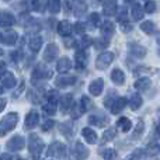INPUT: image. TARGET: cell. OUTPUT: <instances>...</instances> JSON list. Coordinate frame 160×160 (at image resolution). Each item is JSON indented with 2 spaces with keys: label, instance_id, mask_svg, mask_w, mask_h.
Instances as JSON below:
<instances>
[{
  "label": "cell",
  "instance_id": "obj_1",
  "mask_svg": "<svg viewBox=\"0 0 160 160\" xmlns=\"http://www.w3.org/2000/svg\"><path fill=\"white\" fill-rule=\"evenodd\" d=\"M17 122H18V114L17 112H8L4 118L0 121V136H4L10 131L16 128Z\"/></svg>",
  "mask_w": 160,
  "mask_h": 160
},
{
  "label": "cell",
  "instance_id": "obj_2",
  "mask_svg": "<svg viewBox=\"0 0 160 160\" xmlns=\"http://www.w3.org/2000/svg\"><path fill=\"white\" fill-rule=\"evenodd\" d=\"M28 150H30V153L32 155L34 160H38L41 152L44 150V142H42V139H39V136L35 135V133H31L30 135V139H28Z\"/></svg>",
  "mask_w": 160,
  "mask_h": 160
},
{
  "label": "cell",
  "instance_id": "obj_3",
  "mask_svg": "<svg viewBox=\"0 0 160 160\" xmlns=\"http://www.w3.org/2000/svg\"><path fill=\"white\" fill-rule=\"evenodd\" d=\"M47 155L49 158H58V159H63L66 156V146L61 142H53L49 148H48Z\"/></svg>",
  "mask_w": 160,
  "mask_h": 160
},
{
  "label": "cell",
  "instance_id": "obj_4",
  "mask_svg": "<svg viewBox=\"0 0 160 160\" xmlns=\"http://www.w3.org/2000/svg\"><path fill=\"white\" fill-rule=\"evenodd\" d=\"M52 70L47 69L45 66H42V65H38V66L34 69L32 75H31V82L32 83H37L38 80H44V79H49L52 78Z\"/></svg>",
  "mask_w": 160,
  "mask_h": 160
},
{
  "label": "cell",
  "instance_id": "obj_5",
  "mask_svg": "<svg viewBox=\"0 0 160 160\" xmlns=\"http://www.w3.org/2000/svg\"><path fill=\"white\" fill-rule=\"evenodd\" d=\"M112 61H114V53L112 52H104L97 58L96 68L98 70H102V69H105V68L110 66V65L112 63Z\"/></svg>",
  "mask_w": 160,
  "mask_h": 160
},
{
  "label": "cell",
  "instance_id": "obj_6",
  "mask_svg": "<svg viewBox=\"0 0 160 160\" xmlns=\"http://www.w3.org/2000/svg\"><path fill=\"white\" fill-rule=\"evenodd\" d=\"M6 146H7V149L10 150V152H18V150L24 149L25 141H24V138H22L21 135H17V136H13V138L7 142Z\"/></svg>",
  "mask_w": 160,
  "mask_h": 160
},
{
  "label": "cell",
  "instance_id": "obj_7",
  "mask_svg": "<svg viewBox=\"0 0 160 160\" xmlns=\"http://www.w3.org/2000/svg\"><path fill=\"white\" fill-rule=\"evenodd\" d=\"M72 155H73V158H75V160H86L88 158V155H90V150L86 146H83L80 142H78V143L75 145V148H73Z\"/></svg>",
  "mask_w": 160,
  "mask_h": 160
},
{
  "label": "cell",
  "instance_id": "obj_8",
  "mask_svg": "<svg viewBox=\"0 0 160 160\" xmlns=\"http://www.w3.org/2000/svg\"><path fill=\"white\" fill-rule=\"evenodd\" d=\"M59 53V48L56 44H48L44 51V59L45 62H52Z\"/></svg>",
  "mask_w": 160,
  "mask_h": 160
},
{
  "label": "cell",
  "instance_id": "obj_9",
  "mask_svg": "<svg viewBox=\"0 0 160 160\" xmlns=\"http://www.w3.org/2000/svg\"><path fill=\"white\" fill-rule=\"evenodd\" d=\"M102 90H104V80L102 79H96L88 84V91L94 97H98L102 93Z\"/></svg>",
  "mask_w": 160,
  "mask_h": 160
},
{
  "label": "cell",
  "instance_id": "obj_10",
  "mask_svg": "<svg viewBox=\"0 0 160 160\" xmlns=\"http://www.w3.org/2000/svg\"><path fill=\"white\" fill-rule=\"evenodd\" d=\"M38 122H39V114L34 110L30 111L27 114V117H25V128L27 129H32V128H35L38 125Z\"/></svg>",
  "mask_w": 160,
  "mask_h": 160
},
{
  "label": "cell",
  "instance_id": "obj_11",
  "mask_svg": "<svg viewBox=\"0 0 160 160\" xmlns=\"http://www.w3.org/2000/svg\"><path fill=\"white\" fill-rule=\"evenodd\" d=\"M16 24V17L10 11H2L0 13V27H11Z\"/></svg>",
  "mask_w": 160,
  "mask_h": 160
},
{
  "label": "cell",
  "instance_id": "obj_12",
  "mask_svg": "<svg viewBox=\"0 0 160 160\" xmlns=\"http://www.w3.org/2000/svg\"><path fill=\"white\" fill-rule=\"evenodd\" d=\"M73 31V25L68 20H62L58 22V32L61 37H69Z\"/></svg>",
  "mask_w": 160,
  "mask_h": 160
},
{
  "label": "cell",
  "instance_id": "obj_13",
  "mask_svg": "<svg viewBox=\"0 0 160 160\" xmlns=\"http://www.w3.org/2000/svg\"><path fill=\"white\" fill-rule=\"evenodd\" d=\"M0 79H2L3 87H6V88H13L17 83L16 78H14V75L11 72H3L0 75Z\"/></svg>",
  "mask_w": 160,
  "mask_h": 160
},
{
  "label": "cell",
  "instance_id": "obj_14",
  "mask_svg": "<svg viewBox=\"0 0 160 160\" xmlns=\"http://www.w3.org/2000/svg\"><path fill=\"white\" fill-rule=\"evenodd\" d=\"M75 83H76V78L75 76H69V75H62L55 80V84L58 86V87H62V88L69 87V86L75 84Z\"/></svg>",
  "mask_w": 160,
  "mask_h": 160
},
{
  "label": "cell",
  "instance_id": "obj_15",
  "mask_svg": "<svg viewBox=\"0 0 160 160\" xmlns=\"http://www.w3.org/2000/svg\"><path fill=\"white\" fill-rule=\"evenodd\" d=\"M146 48L142 47V45H138V44H129V53L135 58H145L146 56Z\"/></svg>",
  "mask_w": 160,
  "mask_h": 160
},
{
  "label": "cell",
  "instance_id": "obj_16",
  "mask_svg": "<svg viewBox=\"0 0 160 160\" xmlns=\"http://www.w3.org/2000/svg\"><path fill=\"white\" fill-rule=\"evenodd\" d=\"M72 66H73L72 61H70L69 58H66V56H62V58L58 61L56 69H58V72H61V73H66L72 69Z\"/></svg>",
  "mask_w": 160,
  "mask_h": 160
},
{
  "label": "cell",
  "instance_id": "obj_17",
  "mask_svg": "<svg viewBox=\"0 0 160 160\" xmlns=\"http://www.w3.org/2000/svg\"><path fill=\"white\" fill-rule=\"evenodd\" d=\"M59 101H61V110L63 111V112H66V111H69L70 108H73V96L72 94H63V96L59 98Z\"/></svg>",
  "mask_w": 160,
  "mask_h": 160
},
{
  "label": "cell",
  "instance_id": "obj_18",
  "mask_svg": "<svg viewBox=\"0 0 160 160\" xmlns=\"http://www.w3.org/2000/svg\"><path fill=\"white\" fill-rule=\"evenodd\" d=\"M125 105H127V98H124V97H118V98H115L112 101V105L110 107L111 114H119L125 108Z\"/></svg>",
  "mask_w": 160,
  "mask_h": 160
},
{
  "label": "cell",
  "instance_id": "obj_19",
  "mask_svg": "<svg viewBox=\"0 0 160 160\" xmlns=\"http://www.w3.org/2000/svg\"><path fill=\"white\" fill-rule=\"evenodd\" d=\"M86 62H87V53L84 51H78L75 56V66L78 70H83V68L86 66Z\"/></svg>",
  "mask_w": 160,
  "mask_h": 160
},
{
  "label": "cell",
  "instance_id": "obj_20",
  "mask_svg": "<svg viewBox=\"0 0 160 160\" xmlns=\"http://www.w3.org/2000/svg\"><path fill=\"white\" fill-rule=\"evenodd\" d=\"M17 38H18V35L14 31H7V32H3L0 35V41H3L7 45H14L17 42Z\"/></svg>",
  "mask_w": 160,
  "mask_h": 160
},
{
  "label": "cell",
  "instance_id": "obj_21",
  "mask_svg": "<svg viewBox=\"0 0 160 160\" xmlns=\"http://www.w3.org/2000/svg\"><path fill=\"white\" fill-rule=\"evenodd\" d=\"M111 80L112 83H115L117 86H122L125 83V75L121 69H114L111 72Z\"/></svg>",
  "mask_w": 160,
  "mask_h": 160
},
{
  "label": "cell",
  "instance_id": "obj_22",
  "mask_svg": "<svg viewBox=\"0 0 160 160\" xmlns=\"http://www.w3.org/2000/svg\"><path fill=\"white\" fill-rule=\"evenodd\" d=\"M82 135L87 143H96L97 142V133H96V131H93L91 128H84V129L82 131Z\"/></svg>",
  "mask_w": 160,
  "mask_h": 160
},
{
  "label": "cell",
  "instance_id": "obj_23",
  "mask_svg": "<svg viewBox=\"0 0 160 160\" xmlns=\"http://www.w3.org/2000/svg\"><path fill=\"white\" fill-rule=\"evenodd\" d=\"M28 47L32 52H38L42 47V38L39 35H34L30 38V42H28Z\"/></svg>",
  "mask_w": 160,
  "mask_h": 160
},
{
  "label": "cell",
  "instance_id": "obj_24",
  "mask_svg": "<svg viewBox=\"0 0 160 160\" xmlns=\"http://www.w3.org/2000/svg\"><path fill=\"white\" fill-rule=\"evenodd\" d=\"M102 10H104V14H107V16H114L117 11V3L112 2V0H107V2L102 3Z\"/></svg>",
  "mask_w": 160,
  "mask_h": 160
},
{
  "label": "cell",
  "instance_id": "obj_25",
  "mask_svg": "<svg viewBox=\"0 0 160 160\" xmlns=\"http://www.w3.org/2000/svg\"><path fill=\"white\" fill-rule=\"evenodd\" d=\"M143 14H145V10L141 6V3H133L132 4V17H133V20H136V21L142 20L143 18Z\"/></svg>",
  "mask_w": 160,
  "mask_h": 160
},
{
  "label": "cell",
  "instance_id": "obj_26",
  "mask_svg": "<svg viewBox=\"0 0 160 160\" xmlns=\"http://www.w3.org/2000/svg\"><path fill=\"white\" fill-rule=\"evenodd\" d=\"M88 124L97 125V127H104L107 124V118L104 115H100V114H96V115L88 117Z\"/></svg>",
  "mask_w": 160,
  "mask_h": 160
},
{
  "label": "cell",
  "instance_id": "obj_27",
  "mask_svg": "<svg viewBox=\"0 0 160 160\" xmlns=\"http://www.w3.org/2000/svg\"><path fill=\"white\" fill-rule=\"evenodd\" d=\"M72 8H73V11H75V16L80 17L86 13L87 6H86L84 2H75V3H72Z\"/></svg>",
  "mask_w": 160,
  "mask_h": 160
},
{
  "label": "cell",
  "instance_id": "obj_28",
  "mask_svg": "<svg viewBox=\"0 0 160 160\" xmlns=\"http://www.w3.org/2000/svg\"><path fill=\"white\" fill-rule=\"evenodd\" d=\"M142 102H143V100H142L141 94L135 93L132 97H131V100H129V107L132 108L133 111H136V110H138V108H141Z\"/></svg>",
  "mask_w": 160,
  "mask_h": 160
},
{
  "label": "cell",
  "instance_id": "obj_29",
  "mask_svg": "<svg viewBox=\"0 0 160 160\" xmlns=\"http://www.w3.org/2000/svg\"><path fill=\"white\" fill-rule=\"evenodd\" d=\"M150 84H152V82H150L149 78H141L135 82V88H138V90H148L150 87Z\"/></svg>",
  "mask_w": 160,
  "mask_h": 160
},
{
  "label": "cell",
  "instance_id": "obj_30",
  "mask_svg": "<svg viewBox=\"0 0 160 160\" xmlns=\"http://www.w3.org/2000/svg\"><path fill=\"white\" fill-rule=\"evenodd\" d=\"M117 125H118V128L122 132H128V131L131 129V127H132V122H131V119H128L127 117H122V118L118 119Z\"/></svg>",
  "mask_w": 160,
  "mask_h": 160
},
{
  "label": "cell",
  "instance_id": "obj_31",
  "mask_svg": "<svg viewBox=\"0 0 160 160\" xmlns=\"http://www.w3.org/2000/svg\"><path fill=\"white\" fill-rule=\"evenodd\" d=\"M91 42H93V39H91L90 37L83 35L79 41L75 42V45H73V47H78V48H80V51H84V48H87L88 45H91Z\"/></svg>",
  "mask_w": 160,
  "mask_h": 160
},
{
  "label": "cell",
  "instance_id": "obj_32",
  "mask_svg": "<svg viewBox=\"0 0 160 160\" xmlns=\"http://www.w3.org/2000/svg\"><path fill=\"white\" fill-rule=\"evenodd\" d=\"M59 129H61L62 135H65L68 139H70V136L73 135V125L70 124V122H63V124H61Z\"/></svg>",
  "mask_w": 160,
  "mask_h": 160
},
{
  "label": "cell",
  "instance_id": "obj_33",
  "mask_svg": "<svg viewBox=\"0 0 160 160\" xmlns=\"http://www.w3.org/2000/svg\"><path fill=\"white\" fill-rule=\"evenodd\" d=\"M114 31H115V25H114L111 21H105V22H102V25H101V32L104 34V37H107V35H112Z\"/></svg>",
  "mask_w": 160,
  "mask_h": 160
},
{
  "label": "cell",
  "instance_id": "obj_34",
  "mask_svg": "<svg viewBox=\"0 0 160 160\" xmlns=\"http://www.w3.org/2000/svg\"><path fill=\"white\" fill-rule=\"evenodd\" d=\"M141 30L143 31L145 34H153L156 31V25L153 21H149V20H148V21H143L141 24Z\"/></svg>",
  "mask_w": 160,
  "mask_h": 160
},
{
  "label": "cell",
  "instance_id": "obj_35",
  "mask_svg": "<svg viewBox=\"0 0 160 160\" xmlns=\"http://www.w3.org/2000/svg\"><path fill=\"white\" fill-rule=\"evenodd\" d=\"M115 133L117 131L114 129V128H110V129H107L104 132V135H102L101 138V143H107V142H111L114 138H115Z\"/></svg>",
  "mask_w": 160,
  "mask_h": 160
},
{
  "label": "cell",
  "instance_id": "obj_36",
  "mask_svg": "<svg viewBox=\"0 0 160 160\" xmlns=\"http://www.w3.org/2000/svg\"><path fill=\"white\" fill-rule=\"evenodd\" d=\"M61 7H62V3L59 2V0H51V2L48 3V10L53 14L59 13V11H61Z\"/></svg>",
  "mask_w": 160,
  "mask_h": 160
},
{
  "label": "cell",
  "instance_id": "obj_37",
  "mask_svg": "<svg viewBox=\"0 0 160 160\" xmlns=\"http://www.w3.org/2000/svg\"><path fill=\"white\" fill-rule=\"evenodd\" d=\"M42 111H44L45 114H48V115H55L56 114V102L48 101L47 104L42 107Z\"/></svg>",
  "mask_w": 160,
  "mask_h": 160
},
{
  "label": "cell",
  "instance_id": "obj_38",
  "mask_svg": "<svg viewBox=\"0 0 160 160\" xmlns=\"http://www.w3.org/2000/svg\"><path fill=\"white\" fill-rule=\"evenodd\" d=\"M143 131H145V124H143V121H139L138 124H136V128H135V131H133V135H132V138L133 139H138L139 136L143 133Z\"/></svg>",
  "mask_w": 160,
  "mask_h": 160
},
{
  "label": "cell",
  "instance_id": "obj_39",
  "mask_svg": "<svg viewBox=\"0 0 160 160\" xmlns=\"http://www.w3.org/2000/svg\"><path fill=\"white\" fill-rule=\"evenodd\" d=\"M101 155L105 160H115L117 159V152L114 149H104L101 152Z\"/></svg>",
  "mask_w": 160,
  "mask_h": 160
},
{
  "label": "cell",
  "instance_id": "obj_40",
  "mask_svg": "<svg viewBox=\"0 0 160 160\" xmlns=\"http://www.w3.org/2000/svg\"><path fill=\"white\" fill-rule=\"evenodd\" d=\"M80 108L83 110V112H86V111L88 110V108L91 107V100L88 98V97H86V96H83L82 98H80Z\"/></svg>",
  "mask_w": 160,
  "mask_h": 160
},
{
  "label": "cell",
  "instance_id": "obj_41",
  "mask_svg": "<svg viewBox=\"0 0 160 160\" xmlns=\"http://www.w3.org/2000/svg\"><path fill=\"white\" fill-rule=\"evenodd\" d=\"M30 4H31V7H32L35 11H44L47 3L42 2V0H34V2H31Z\"/></svg>",
  "mask_w": 160,
  "mask_h": 160
},
{
  "label": "cell",
  "instance_id": "obj_42",
  "mask_svg": "<svg viewBox=\"0 0 160 160\" xmlns=\"http://www.w3.org/2000/svg\"><path fill=\"white\" fill-rule=\"evenodd\" d=\"M73 31H75L76 34H79V35H84V32H86V24L84 22H82V21H78L75 25H73Z\"/></svg>",
  "mask_w": 160,
  "mask_h": 160
},
{
  "label": "cell",
  "instance_id": "obj_43",
  "mask_svg": "<svg viewBox=\"0 0 160 160\" xmlns=\"http://www.w3.org/2000/svg\"><path fill=\"white\" fill-rule=\"evenodd\" d=\"M108 44H110V41L107 38H100V39H96L94 47H96V49H105L108 47Z\"/></svg>",
  "mask_w": 160,
  "mask_h": 160
},
{
  "label": "cell",
  "instance_id": "obj_44",
  "mask_svg": "<svg viewBox=\"0 0 160 160\" xmlns=\"http://www.w3.org/2000/svg\"><path fill=\"white\" fill-rule=\"evenodd\" d=\"M118 22L119 24H125V22H128V20H127V17H128V13H127V10H125L124 7L122 8H119V11H118Z\"/></svg>",
  "mask_w": 160,
  "mask_h": 160
},
{
  "label": "cell",
  "instance_id": "obj_45",
  "mask_svg": "<svg viewBox=\"0 0 160 160\" xmlns=\"http://www.w3.org/2000/svg\"><path fill=\"white\" fill-rule=\"evenodd\" d=\"M142 155H143V150L136 149V150H133V152L131 153V155L128 156V158H125L124 160H141Z\"/></svg>",
  "mask_w": 160,
  "mask_h": 160
},
{
  "label": "cell",
  "instance_id": "obj_46",
  "mask_svg": "<svg viewBox=\"0 0 160 160\" xmlns=\"http://www.w3.org/2000/svg\"><path fill=\"white\" fill-rule=\"evenodd\" d=\"M156 8H158V6H156V3H155V2H148L146 4H145L143 10L146 11V13H155Z\"/></svg>",
  "mask_w": 160,
  "mask_h": 160
},
{
  "label": "cell",
  "instance_id": "obj_47",
  "mask_svg": "<svg viewBox=\"0 0 160 160\" xmlns=\"http://www.w3.org/2000/svg\"><path fill=\"white\" fill-rule=\"evenodd\" d=\"M100 14H97V13H93V14H90V22H91V25L93 27H98L100 25Z\"/></svg>",
  "mask_w": 160,
  "mask_h": 160
},
{
  "label": "cell",
  "instance_id": "obj_48",
  "mask_svg": "<svg viewBox=\"0 0 160 160\" xmlns=\"http://www.w3.org/2000/svg\"><path fill=\"white\" fill-rule=\"evenodd\" d=\"M82 114H83V110L80 108V105H73V108H72V118L73 119H78Z\"/></svg>",
  "mask_w": 160,
  "mask_h": 160
},
{
  "label": "cell",
  "instance_id": "obj_49",
  "mask_svg": "<svg viewBox=\"0 0 160 160\" xmlns=\"http://www.w3.org/2000/svg\"><path fill=\"white\" fill-rule=\"evenodd\" d=\"M53 124H55V122H53V121H49V119H48V121H45L44 125H42V131H49V129H52Z\"/></svg>",
  "mask_w": 160,
  "mask_h": 160
},
{
  "label": "cell",
  "instance_id": "obj_50",
  "mask_svg": "<svg viewBox=\"0 0 160 160\" xmlns=\"http://www.w3.org/2000/svg\"><path fill=\"white\" fill-rule=\"evenodd\" d=\"M11 61H13V62H18L20 61V52H18V51L11 52Z\"/></svg>",
  "mask_w": 160,
  "mask_h": 160
},
{
  "label": "cell",
  "instance_id": "obj_51",
  "mask_svg": "<svg viewBox=\"0 0 160 160\" xmlns=\"http://www.w3.org/2000/svg\"><path fill=\"white\" fill-rule=\"evenodd\" d=\"M132 30V25L129 24V22H125V24H122V31L124 32H128V31Z\"/></svg>",
  "mask_w": 160,
  "mask_h": 160
},
{
  "label": "cell",
  "instance_id": "obj_52",
  "mask_svg": "<svg viewBox=\"0 0 160 160\" xmlns=\"http://www.w3.org/2000/svg\"><path fill=\"white\" fill-rule=\"evenodd\" d=\"M6 104H7V100H4V98H0V112H2V111L4 110Z\"/></svg>",
  "mask_w": 160,
  "mask_h": 160
},
{
  "label": "cell",
  "instance_id": "obj_53",
  "mask_svg": "<svg viewBox=\"0 0 160 160\" xmlns=\"http://www.w3.org/2000/svg\"><path fill=\"white\" fill-rule=\"evenodd\" d=\"M0 160H13V159H11L10 155H3V156H0Z\"/></svg>",
  "mask_w": 160,
  "mask_h": 160
},
{
  "label": "cell",
  "instance_id": "obj_54",
  "mask_svg": "<svg viewBox=\"0 0 160 160\" xmlns=\"http://www.w3.org/2000/svg\"><path fill=\"white\" fill-rule=\"evenodd\" d=\"M4 66H6V63H4V62H2V63H0V72L4 69ZM2 73H3V72H2Z\"/></svg>",
  "mask_w": 160,
  "mask_h": 160
},
{
  "label": "cell",
  "instance_id": "obj_55",
  "mask_svg": "<svg viewBox=\"0 0 160 160\" xmlns=\"http://www.w3.org/2000/svg\"><path fill=\"white\" fill-rule=\"evenodd\" d=\"M158 42H159V45H160V34L158 35Z\"/></svg>",
  "mask_w": 160,
  "mask_h": 160
},
{
  "label": "cell",
  "instance_id": "obj_56",
  "mask_svg": "<svg viewBox=\"0 0 160 160\" xmlns=\"http://www.w3.org/2000/svg\"><path fill=\"white\" fill-rule=\"evenodd\" d=\"M0 56H3V49H0Z\"/></svg>",
  "mask_w": 160,
  "mask_h": 160
},
{
  "label": "cell",
  "instance_id": "obj_57",
  "mask_svg": "<svg viewBox=\"0 0 160 160\" xmlns=\"http://www.w3.org/2000/svg\"><path fill=\"white\" fill-rule=\"evenodd\" d=\"M2 93H3V88H2V87H0V94H2Z\"/></svg>",
  "mask_w": 160,
  "mask_h": 160
},
{
  "label": "cell",
  "instance_id": "obj_58",
  "mask_svg": "<svg viewBox=\"0 0 160 160\" xmlns=\"http://www.w3.org/2000/svg\"><path fill=\"white\" fill-rule=\"evenodd\" d=\"M18 160H24V159H18Z\"/></svg>",
  "mask_w": 160,
  "mask_h": 160
},
{
  "label": "cell",
  "instance_id": "obj_59",
  "mask_svg": "<svg viewBox=\"0 0 160 160\" xmlns=\"http://www.w3.org/2000/svg\"><path fill=\"white\" fill-rule=\"evenodd\" d=\"M159 55H160V51H159Z\"/></svg>",
  "mask_w": 160,
  "mask_h": 160
},
{
  "label": "cell",
  "instance_id": "obj_60",
  "mask_svg": "<svg viewBox=\"0 0 160 160\" xmlns=\"http://www.w3.org/2000/svg\"><path fill=\"white\" fill-rule=\"evenodd\" d=\"M49 160H51V159H49Z\"/></svg>",
  "mask_w": 160,
  "mask_h": 160
}]
</instances>
